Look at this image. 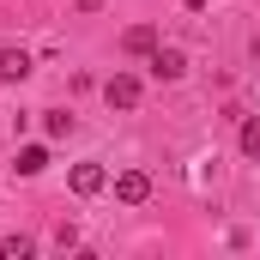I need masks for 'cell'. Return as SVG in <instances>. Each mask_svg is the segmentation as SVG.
Here are the masks:
<instances>
[{
	"mask_svg": "<svg viewBox=\"0 0 260 260\" xmlns=\"http://www.w3.org/2000/svg\"><path fill=\"white\" fill-rule=\"evenodd\" d=\"M30 55H24V49H0V79H6V85H18V79H30Z\"/></svg>",
	"mask_w": 260,
	"mask_h": 260,
	"instance_id": "5b68a950",
	"label": "cell"
},
{
	"mask_svg": "<svg viewBox=\"0 0 260 260\" xmlns=\"http://www.w3.org/2000/svg\"><path fill=\"white\" fill-rule=\"evenodd\" d=\"M12 170H18V176H43V170H49V151H43V145H24Z\"/></svg>",
	"mask_w": 260,
	"mask_h": 260,
	"instance_id": "ba28073f",
	"label": "cell"
},
{
	"mask_svg": "<svg viewBox=\"0 0 260 260\" xmlns=\"http://www.w3.org/2000/svg\"><path fill=\"white\" fill-rule=\"evenodd\" d=\"M139 79L133 73H115V79H103V97H109V109H139Z\"/></svg>",
	"mask_w": 260,
	"mask_h": 260,
	"instance_id": "7a4b0ae2",
	"label": "cell"
},
{
	"mask_svg": "<svg viewBox=\"0 0 260 260\" xmlns=\"http://www.w3.org/2000/svg\"><path fill=\"white\" fill-rule=\"evenodd\" d=\"M0 260H30V236H6L0 242Z\"/></svg>",
	"mask_w": 260,
	"mask_h": 260,
	"instance_id": "30bf717a",
	"label": "cell"
},
{
	"mask_svg": "<svg viewBox=\"0 0 260 260\" xmlns=\"http://www.w3.org/2000/svg\"><path fill=\"white\" fill-rule=\"evenodd\" d=\"M43 133H49V139H67V133H73V115H67V109H43Z\"/></svg>",
	"mask_w": 260,
	"mask_h": 260,
	"instance_id": "9c48e42d",
	"label": "cell"
},
{
	"mask_svg": "<svg viewBox=\"0 0 260 260\" xmlns=\"http://www.w3.org/2000/svg\"><path fill=\"white\" fill-rule=\"evenodd\" d=\"M182 6H188V12H206V6H212V0H182Z\"/></svg>",
	"mask_w": 260,
	"mask_h": 260,
	"instance_id": "4fadbf2b",
	"label": "cell"
},
{
	"mask_svg": "<svg viewBox=\"0 0 260 260\" xmlns=\"http://www.w3.org/2000/svg\"><path fill=\"white\" fill-rule=\"evenodd\" d=\"M55 248H79V224H61L55 230Z\"/></svg>",
	"mask_w": 260,
	"mask_h": 260,
	"instance_id": "8fae6325",
	"label": "cell"
},
{
	"mask_svg": "<svg viewBox=\"0 0 260 260\" xmlns=\"http://www.w3.org/2000/svg\"><path fill=\"white\" fill-rule=\"evenodd\" d=\"M121 49H127V55H145V61H151V49H157V30H151V24H127Z\"/></svg>",
	"mask_w": 260,
	"mask_h": 260,
	"instance_id": "8992f818",
	"label": "cell"
},
{
	"mask_svg": "<svg viewBox=\"0 0 260 260\" xmlns=\"http://www.w3.org/2000/svg\"><path fill=\"white\" fill-rule=\"evenodd\" d=\"M182 73H188V55H182V49H151V79L176 85Z\"/></svg>",
	"mask_w": 260,
	"mask_h": 260,
	"instance_id": "277c9868",
	"label": "cell"
},
{
	"mask_svg": "<svg viewBox=\"0 0 260 260\" xmlns=\"http://www.w3.org/2000/svg\"><path fill=\"white\" fill-rule=\"evenodd\" d=\"M73 6H79V12H97V6H103V0H73Z\"/></svg>",
	"mask_w": 260,
	"mask_h": 260,
	"instance_id": "7c38bea8",
	"label": "cell"
},
{
	"mask_svg": "<svg viewBox=\"0 0 260 260\" xmlns=\"http://www.w3.org/2000/svg\"><path fill=\"white\" fill-rule=\"evenodd\" d=\"M236 145H242V157H260V115H242V127H236Z\"/></svg>",
	"mask_w": 260,
	"mask_h": 260,
	"instance_id": "52a82bcc",
	"label": "cell"
},
{
	"mask_svg": "<svg viewBox=\"0 0 260 260\" xmlns=\"http://www.w3.org/2000/svg\"><path fill=\"white\" fill-rule=\"evenodd\" d=\"M115 200H121V206H145V200H151V176H145V170H121V176H115Z\"/></svg>",
	"mask_w": 260,
	"mask_h": 260,
	"instance_id": "3957f363",
	"label": "cell"
},
{
	"mask_svg": "<svg viewBox=\"0 0 260 260\" xmlns=\"http://www.w3.org/2000/svg\"><path fill=\"white\" fill-rule=\"evenodd\" d=\"M67 188H73L79 200H91V194H103V188H109V170H103V164H73Z\"/></svg>",
	"mask_w": 260,
	"mask_h": 260,
	"instance_id": "6da1fadb",
	"label": "cell"
}]
</instances>
